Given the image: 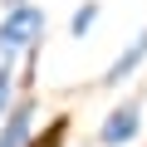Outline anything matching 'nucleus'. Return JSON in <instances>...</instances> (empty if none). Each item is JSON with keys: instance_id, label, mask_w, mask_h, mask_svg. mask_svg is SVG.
Segmentation results:
<instances>
[{"instance_id": "obj_6", "label": "nucleus", "mask_w": 147, "mask_h": 147, "mask_svg": "<svg viewBox=\"0 0 147 147\" xmlns=\"http://www.w3.org/2000/svg\"><path fill=\"white\" fill-rule=\"evenodd\" d=\"M10 79H15V59L0 64V118L10 113Z\"/></svg>"}, {"instance_id": "obj_1", "label": "nucleus", "mask_w": 147, "mask_h": 147, "mask_svg": "<svg viewBox=\"0 0 147 147\" xmlns=\"http://www.w3.org/2000/svg\"><path fill=\"white\" fill-rule=\"evenodd\" d=\"M39 30H44V10L25 5V0H20V5H10L5 25H0V54H5V59H20L25 49H34Z\"/></svg>"}, {"instance_id": "obj_3", "label": "nucleus", "mask_w": 147, "mask_h": 147, "mask_svg": "<svg viewBox=\"0 0 147 147\" xmlns=\"http://www.w3.org/2000/svg\"><path fill=\"white\" fill-rule=\"evenodd\" d=\"M30 123H34V108L30 103H15L10 118H5V127H0V147H25L30 142Z\"/></svg>"}, {"instance_id": "obj_4", "label": "nucleus", "mask_w": 147, "mask_h": 147, "mask_svg": "<svg viewBox=\"0 0 147 147\" xmlns=\"http://www.w3.org/2000/svg\"><path fill=\"white\" fill-rule=\"evenodd\" d=\"M142 59H147V30H142V34H137V39H132V44H127V49L113 59V69L103 74V84H123V79H127V74H132Z\"/></svg>"}, {"instance_id": "obj_7", "label": "nucleus", "mask_w": 147, "mask_h": 147, "mask_svg": "<svg viewBox=\"0 0 147 147\" xmlns=\"http://www.w3.org/2000/svg\"><path fill=\"white\" fill-rule=\"evenodd\" d=\"M5 5H20V0H5Z\"/></svg>"}, {"instance_id": "obj_2", "label": "nucleus", "mask_w": 147, "mask_h": 147, "mask_svg": "<svg viewBox=\"0 0 147 147\" xmlns=\"http://www.w3.org/2000/svg\"><path fill=\"white\" fill-rule=\"evenodd\" d=\"M137 127H142V108L137 103H118L108 118H103V147H127L132 137H137Z\"/></svg>"}, {"instance_id": "obj_5", "label": "nucleus", "mask_w": 147, "mask_h": 147, "mask_svg": "<svg viewBox=\"0 0 147 147\" xmlns=\"http://www.w3.org/2000/svg\"><path fill=\"white\" fill-rule=\"evenodd\" d=\"M93 20H98V0H88V5H79V10H74V30H69V34H74V39H84Z\"/></svg>"}]
</instances>
